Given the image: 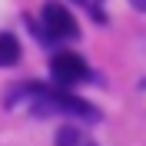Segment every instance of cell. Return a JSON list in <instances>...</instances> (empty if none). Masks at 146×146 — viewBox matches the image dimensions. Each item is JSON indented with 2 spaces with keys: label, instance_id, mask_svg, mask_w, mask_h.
<instances>
[{
  "label": "cell",
  "instance_id": "cell-5",
  "mask_svg": "<svg viewBox=\"0 0 146 146\" xmlns=\"http://www.w3.org/2000/svg\"><path fill=\"white\" fill-rule=\"evenodd\" d=\"M20 60V40L13 33H0V66H13Z\"/></svg>",
  "mask_w": 146,
  "mask_h": 146
},
{
  "label": "cell",
  "instance_id": "cell-2",
  "mask_svg": "<svg viewBox=\"0 0 146 146\" xmlns=\"http://www.w3.org/2000/svg\"><path fill=\"white\" fill-rule=\"evenodd\" d=\"M40 30H43V40H50V43H63V40H76L80 36L76 17L56 0L40 7Z\"/></svg>",
  "mask_w": 146,
  "mask_h": 146
},
{
  "label": "cell",
  "instance_id": "cell-6",
  "mask_svg": "<svg viewBox=\"0 0 146 146\" xmlns=\"http://www.w3.org/2000/svg\"><path fill=\"white\" fill-rule=\"evenodd\" d=\"M129 3H133L136 10H143V13H146V0H129Z\"/></svg>",
  "mask_w": 146,
  "mask_h": 146
},
{
  "label": "cell",
  "instance_id": "cell-3",
  "mask_svg": "<svg viewBox=\"0 0 146 146\" xmlns=\"http://www.w3.org/2000/svg\"><path fill=\"white\" fill-rule=\"evenodd\" d=\"M50 76H53L56 86H76L90 76V66L83 60L80 53H73V50H63V53H56L50 60Z\"/></svg>",
  "mask_w": 146,
  "mask_h": 146
},
{
  "label": "cell",
  "instance_id": "cell-7",
  "mask_svg": "<svg viewBox=\"0 0 146 146\" xmlns=\"http://www.w3.org/2000/svg\"><path fill=\"white\" fill-rule=\"evenodd\" d=\"M76 3H90V0H76Z\"/></svg>",
  "mask_w": 146,
  "mask_h": 146
},
{
  "label": "cell",
  "instance_id": "cell-1",
  "mask_svg": "<svg viewBox=\"0 0 146 146\" xmlns=\"http://www.w3.org/2000/svg\"><path fill=\"white\" fill-rule=\"evenodd\" d=\"M30 113L33 116H73V119H80V123H100V110L93 106V103L80 100V96H73V93L66 90H50L46 86L43 96L30 106Z\"/></svg>",
  "mask_w": 146,
  "mask_h": 146
},
{
  "label": "cell",
  "instance_id": "cell-4",
  "mask_svg": "<svg viewBox=\"0 0 146 146\" xmlns=\"http://www.w3.org/2000/svg\"><path fill=\"white\" fill-rule=\"evenodd\" d=\"M53 146H96V139H93L86 129H80L76 123H66V126L56 129Z\"/></svg>",
  "mask_w": 146,
  "mask_h": 146
}]
</instances>
